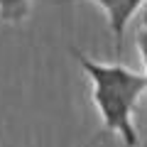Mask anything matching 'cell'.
<instances>
[{
  "label": "cell",
  "mask_w": 147,
  "mask_h": 147,
  "mask_svg": "<svg viewBox=\"0 0 147 147\" xmlns=\"http://www.w3.org/2000/svg\"><path fill=\"white\" fill-rule=\"evenodd\" d=\"M69 52L79 61L84 74L91 81V98L98 108L103 132L120 135L125 147L137 145V130L132 125V113H135L137 100L147 91V76L140 71H132L125 64H103L91 59L88 54L71 47Z\"/></svg>",
  "instance_id": "6da1fadb"
},
{
  "label": "cell",
  "mask_w": 147,
  "mask_h": 147,
  "mask_svg": "<svg viewBox=\"0 0 147 147\" xmlns=\"http://www.w3.org/2000/svg\"><path fill=\"white\" fill-rule=\"evenodd\" d=\"M145 5V0H123L118 10L108 17V25H110V32L115 37V52L120 54L123 52V37H125V30L130 25V20L135 17V12Z\"/></svg>",
  "instance_id": "7a4b0ae2"
},
{
  "label": "cell",
  "mask_w": 147,
  "mask_h": 147,
  "mask_svg": "<svg viewBox=\"0 0 147 147\" xmlns=\"http://www.w3.org/2000/svg\"><path fill=\"white\" fill-rule=\"evenodd\" d=\"M32 0H0V20L7 25H20L30 17Z\"/></svg>",
  "instance_id": "3957f363"
},
{
  "label": "cell",
  "mask_w": 147,
  "mask_h": 147,
  "mask_svg": "<svg viewBox=\"0 0 147 147\" xmlns=\"http://www.w3.org/2000/svg\"><path fill=\"white\" fill-rule=\"evenodd\" d=\"M135 44H137V52H140L142 66H145V76H147V25H142L140 30L135 32Z\"/></svg>",
  "instance_id": "277c9868"
},
{
  "label": "cell",
  "mask_w": 147,
  "mask_h": 147,
  "mask_svg": "<svg viewBox=\"0 0 147 147\" xmlns=\"http://www.w3.org/2000/svg\"><path fill=\"white\" fill-rule=\"evenodd\" d=\"M57 3H96V5L105 12V17H110L118 10V5H120L123 0H57Z\"/></svg>",
  "instance_id": "5b68a950"
}]
</instances>
